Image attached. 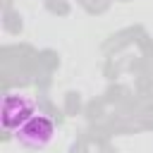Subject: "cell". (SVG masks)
<instances>
[{"mask_svg":"<svg viewBox=\"0 0 153 153\" xmlns=\"http://www.w3.org/2000/svg\"><path fill=\"white\" fill-rule=\"evenodd\" d=\"M55 134V122L45 115H33L17 129V141L26 148H43L53 141Z\"/></svg>","mask_w":153,"mask_h":153,"instance_id":"obj_1","label":"cell"},{"mask_svg":"<svg viewBox=\"0 0 153 153\" xmlns=\"http://www.w3.org/2000/svg\"><path fill=\"white\" fill-rule=\"evenodd\" d=\"M36 103L29 96H19V93H10L2 100V127L7 131H17L26 120H31L36 112Z\"/></svg>","mask_w":153,"mask_h":153,"instance_id":"obj_2","label":"cell"}]
</instances>
